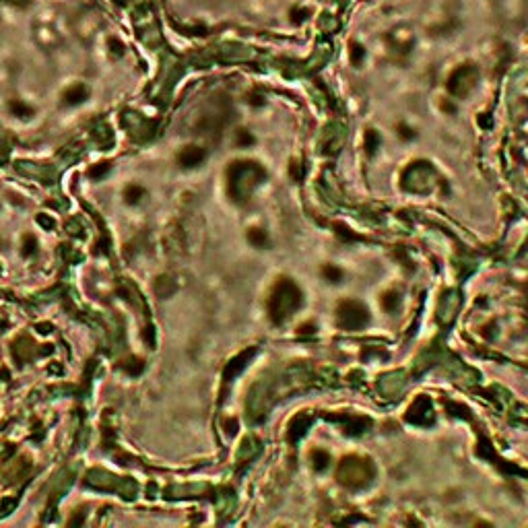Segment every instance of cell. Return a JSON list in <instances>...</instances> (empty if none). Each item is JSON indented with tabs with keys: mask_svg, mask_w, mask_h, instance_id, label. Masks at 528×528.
Returning <instances> with one entry per match:
<instances>
[{
	"mask_svg": "<svg viewBox=\"0 0 528 528\" xmlns=\"http://www.w3.org/2000/svg\"><path fill=\"white\" fill-rule=\"evenodd\" d=\"M206 157V153L200 147H186L182 149V153L178 155V163L182 167H196L202 163V159Z\"/></svg>",
	"mask_w": 528,
	"mask_h": 528,
	"instance_id": "obj_1",
	"label": "cell"
},
{
	"mask_svg": "<svg viewBox=\"0 0 528 528\" xmlns=\"http://www.w3.org/2000/svg\"><path fill=\"white\" fill-rule=\"evenodd\" d=\"M87 97H89V89H87L85 85H81V83L68 87V89L62 93V101H64L66 105H81V103L87 101Z\"/></svg>",
	"mask_w": 528,
	"mask_h": 528,
	"instance_id": "obj_2",
	"label": "cell"
},
{
	"mask_svg": "<svg viewBox=\"0 0 528 528\" xmlns=\"http://www.w3.org/2000/svg\"><path fill=\"white\" fill-rule=\"evenodd\" d=\"M9 109H11L13 116H17V118H21V120H29V118L35 114V109H33L31 105H27L25 101H21V99H13V101L9 103Z\"/></svg>",
	"mask_w": 528,
	"mask_h": 528,
	"instance_id": "obj_3",
	"label": "cell"
},
{
	"mask_svg": "<svg viewBox=\"0 0 528 528\" xmlns=\"http://www.w3.org/2000/svg\"><path fill=\"white\" fill-rule=\"evenodd\" d=\"M145 194H147V190H145L143 186H137V184L126 186V190H124V202H126V204H139V202L145 198Z\"/></svg>",
	"mask_w": 528,
	"mask_h": 528,
	"instance_id": "obj_4",
	"label": "cell"
},
{
	"mask_svg": "<svg viewBox=\"0 0 528 528\" xmlns=\"http://www.w3.org/2000/svg\"><path fill=\"white\" fill-rule=\"evenodd\" d=\"M111 169V165L107 163V161H101V163H95V165H91L89 169H87V176L91 178V180H101L103 176H107V172Z\"/></svg>",
	"mask_w": 528,
	"mask_h": 528,
	"instance_id": "obj_5",
	"label": "cell"
},
{
	"mask_svg": "<svg viewBox=\"0 0 528 528\" xmlns=\"http://www.w3.org/2000/svg\"><path fill=\"white\" fill-rule=\"evenodd\" d=\"M37 252V239L31 235V233H27L25 237H23V246H21V254L25 256V258H29V256H33Z\"/></svg>",
	"mask_w": 528,
	"mask_h": 528,
	"instance_id": "obj_6",
	"label": "cell"
},
{
	"mask_svg": "<svg viewBox=\"0 0 528 528\" xmlns=\"http://www.w3.org/2000/svg\"><path fill=\"white\" fill-rule=\"evenodd\" d=\"M124 369L130 373V375H139L143 369H145V363L141 359H130L128 365H124Z\"/></svg>",
	"mask_w": 528,
	"mask_h": 528,
	"instance_id": "obj_7",
	"label": "cell"
},
{
	"mask_svg": "<svg viewBox=\"0 0 528 528\" xmlns=\"http://www.w3.org/2000/svg\"><path fill=\"white\" fill-rule=\"evenodd\" d=\"M107 46H109L111 54H116V56H122V54H124V44H122L118 37H109V40H107Z\"/></svg>",
	"mask_w": 528,
	"mask_h": 528,
	"instance_id": "obj_8",
	"label": "cell"
},
{
	"mask_svg": "<svg viewBox=\"0 0 528 528\" xmlns=\"http://www.w3.org/2000/svg\"><path fill=\"white\" fill-rule=\"evenodd\" d=\"M308 15H310V11H306V9H293L291 11V21L293 23H301L304 19H308Z\"/></svg>",
	"mask_w": 528,
	"mask_h": 528,
	"instance_id": "obj_9",
	"label": "cell"
},
{
	"mask_svg": "<svg viewBox=\"0 0 528 528\" xmlns=\"http://www.w3.org/2000/svg\"><path fill=\"white\" fill-rule=\"evenodd\" d=\"M254 143V139H252V135L248 130H239V135H237V145L239 147H243V145H252Z\"/></svg>",
	"mask_w": 528,
	"mask_h": 528,
	"instance_id": "obj_10",
	"label": "cell"
},
{
	"mask_svg": "<svg viewBox=\"0 0 528 528\" xmlns=\"http://www.w3.org/2000/svg\"><path fill=\"white\" fill-rule=\"evenodd\" d=\"M363 48L359 46V44H353L351 46V56H353V62H361V58H363Z\"/></svg>",
	"mask_w": 528,
	"mask_h": 528,
	"instance_id": "obj_11",
	"label": "cell"
},
{
	"mask_svg": "<svg viewBox=\"0 0 528 528\" xmlns=\"http://www.w3.org/2000/svg\"><path fill=\"white\" fill-rule=\"evenodd\" d=\"M9 3H13V5H19V7H27V5H29V0H9Z\"/></svg>",
	"mask_w": 528,
	"mask_h": 528,
	"instance_id": "obj_12",
	"label": "cell"
}]
</instances>
